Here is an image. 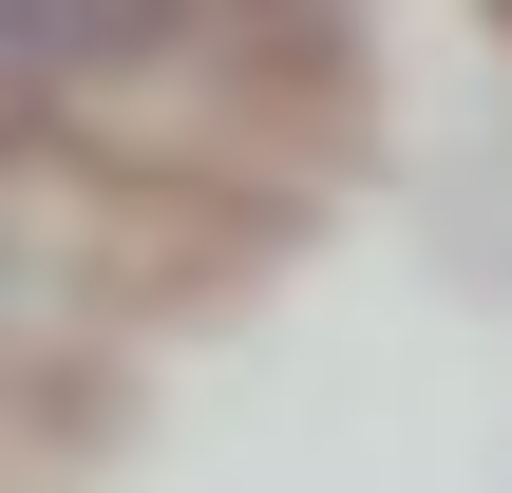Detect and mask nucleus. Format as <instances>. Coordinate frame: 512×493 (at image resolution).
<instances>
[{"mask_svg": "<svg viewBox=\"0 0 512 493\" xmlns=\"http://www.w3.org/2000/svg\"><path fill=\"white\" fill-rule=\"evenodd\" d=\"M152 38H171V0H0V57L19 76H114Z\"/></svg>", "mask_w": 512, "mask_h": 493, "instance_id": "nucleus-1", "label": "nucleus"}]
</instances>
